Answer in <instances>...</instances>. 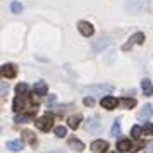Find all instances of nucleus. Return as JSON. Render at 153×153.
<instances>
[{
	"label": "nucleus",
	"mask_w": 153,
	"mask_h": 153,
	"mask_svg": "<svg viewBox=\"0 0 153 153\" xmlns=\"http://www.w3.org/2000/svg\"><path fill=\"white\" fill-rule=\"evenodd\" d=\"M126 9L131 14H143L150 9V4H148V0H129L126 4Z\"/></svg>",
	"instance_id": "nucleus-1"
},
{
	"label": "nucleus",
	"mask_w": 153,
	"mask_h": 153,
	"mask_svg": "<svg viewBox=\"0 0 153 153\" xmlns=\"http://www.w3.org/2000/svg\"><path fill=\"white\" fill-rule=\"evenodd\" d=\"M112 91V86L110 84H91V86H86L83 90L84 95H91V97H95V95H108Z\"/></svg>",
	"instance_id": "nucleus-2"
},
{
	"label": "nucleus",
	"mask_w": 153,
	"mask_h": 153,
	"mask_svg": "<svg viewBox=\"0 0 153 153\" xmlns=\"http://www.w3.org/2000/svg\"><path fill=\"white\" fill-rule=\"evenodd\" d=\"M35 124H36V127L40 129V131H50L52 127H53V117L52 115H43V117H40V119H36L35 120Z\"/></svg>",
	"instance_id": "nucleus-3"
},
{
	"label": "nucleus",
	"mask_w": 153,
	"mask_h": 153,
	"mask_svg": "<svg viewBox=\"0 0 153 153\" xmlns=\"http://www.w3.org/2000/svg\"><path fill=\"white\" fill-rule=\"evenodd\" d=\"M143 43H145V33H134V35L129 38V42L122 45V50H124V52H129L134 45H143Z\"/></svg>",
	"instance_id": "nucleus-4"
},
{
	"label": "nucleus",
	"mask_w": 153,
	"mask_h": 153,
	"mask_svg": "<svg viewBox=\"0 0 153 153\" xmlns=\"http://www.w3.org/2000/svg\"><path fill=\"white\" fill-rule=\"evenodd\" d=\"M107 150H108V143L103 139H97L91 143V152L93 153H105Z\"/></svg>",
	"instance_id": "nucleus-5"
},
{
	"label": "nucleus",
	"mask_w": 153,
	"mask_h": 153,
	"mask_svg": "<svg viewBox=\"0 0 153 153\" xmlns=\"http://www.w3.org/2000/svg\"><path fill=\"white\" fill-rule=\"evenodd\" d=\"M100 103H102V107L107 108V110H114V108H117V105L120 103V102H119L117 98H114V97H103Z\"/></svg>",
	"instance_id": "nucleus-6"
},
{
	"label": "nucleus",
	"mask_w": 153,
	"mask_h": 153,
	"mask_svg": "<svg viewBox=\"0 0 153 153\" xmlns=\"http://www.w3.org/2000/svg\"><path fill=\"white\" fill-rule=\"evenodd\" d=\"M77 29H79L84 36H91L93 33H95L93 24H91V22H88V21H79V22H77Z\"/></svg>",
	"instance_id": "nucleus-7"
},
{
	"label": "nucleus",
	"mask_w": 153,
	"mask_h": 153,
	"mask_svg": "<svg viewBox=\"0 0 153 153\" xmlns=\"http://www.w3.org/2000/svg\"><path fill=\"white\" fill-rule=\"evenodd\" d=\"M16 74H17V69H16L14 64H4L2 65V76L4 77L12 79V77H16Z\"/></svg>",
	"instance_id": "nucleus-8"
},
{
	"label": "nucleus",
	"mask_w": 153,
	"mask_h": 153,
	"mask_svg": "<svg viewBox=\"0 0 153 153\" xmlns=\"http://www.w3.org/2000/svg\"><path fill=\"white\" fill-rule=\"evenodd\" d=\"M5 148L10 150V152H21L22 148H24V143H22L21 139H12V141L5 143Z\"/></svg>",
	"instance_id": "nucleus-9"
},
{
	"label": "nucleus",
	"mask_w": 153,
	"mask_h": 153,
	"mask_svg": "<svg viewBox=\"0 0 153 153\" xmlns=\"http://www.w3.org/2000/svg\"><path fill=\"white\" fill-rule=\"evenodd\" d=\"M153 107L150 103H146L145 107H143V108H141V110H139V114H138V119L139 120H148V117H150V114H153V110H152Z\"/></svg>",
	"instance_id": "nucleus-10"
},
{
	"label": "nucleus",
	"mask_w": 153,
	"mask_h": 153,
	"mask_svg": "<svg viewBox=\"0 0 153 153\" xmlns=\"http://www.w3.org/2000/svg\"><path fill=\"white\" fill-rule=\"evenodd\" d=\"M141 90H143V93H145V97H152L153 95V84L150 79H143L141 81Z\"/></svg>",
	"instance_id": "nucleus-11"
},
{
	"label": "nucleus",
	"mask_w": 153,
	"mask_h": 153,
	"mask_svg": "<svg viewBox=\"0 0 153 153\" xmlns=\"http://www.w3.org/2000/svg\"><path fill=\"white\" fill-rule=\"evenodd\" d=\"M24 97H26V95H17V97L14 98V103H12V107H14L16 112H21L22 108H24V105H26Z\"/></svg>",
	"instance_id": "nucleus-12"
},
{
	"label": "nucleus",
	"mask_w": 153,
	"mask_h": 153,
	"mask_svg": "<svg viewBox=\"0 0 153 153\" xmlns=\"http://www.w3.org/2000/svg\"><path fill=\"white\" fill-rule=\"evenodd\" d=\"M33 90H35L36 95H47V93H48V86H47L45 81H38V83H35Z\"/></svg>",
	"instance_id": "nucleus-13"
},
{
	"label": "nucleus",
	"mask_w": 153,
	"mask_h": 153,
	"mask_svg": "<svg viewBox=\"0 0 153 153\" xmlns=\"http://www.w3.org/2000/svg\"><path fill=\"white\" fill-rule=\"evenodd\" d=\"M131 148H132V143L129 141V139H120V141L117 143V150H120L122 153L131 152Z\"/></svg>",
	"instance_id": "nucleus-14"
},
{
	"label": "nucleus",
	"mask_w": 153,
	"mask_h": 153,
	"mask_svg": "<svg viewBox=\"0 0 153 153\" xmlns=\"http://www.w3.org/2000/svg\"><path fill=\"white\" fill-rule=\"evenodd\" d=\"M22 138H24V141H28L31 146L36 145V136H35V132H31V131H28V129H24V131H22Z\"/></svg>",
	"instance_id": "nucleus-15"
},
{
	"label": "nucleus",
	"mask_w": 153,
	"mask_h": 153,
	"mask_svg": "<svg viewBox=\"0 0 153 153\" xmlns=\"http://www.w3.org/2000/svg\"><path fill=\"white\" fill-rule=\"evenodd\" d=\"M79 124H81V115H72V117H69V120H67V126H69L71 129H77Z\"/></svg>",
	"instance_id": "nucleus-16"
},
{
	"label": "nucleus",
	"mask_w": 153,
	"mask_h": 153,
	"mask_svg": "<svg viewBox=\"0 0 153 153\" xmlns=\"http://www.w3.org/2000/svg\"><path fill=\"white\" fill-rule=\"evenodd\" d=\"M69 146H71V148H74L76 152H83V150H84V145L79 141V139H76V138H71L69 139Z\"/></svg>",
	"instance_id": "nucleus-17"
},
{
	"label": "nucleus",
	"mask_w": 153,
	"mask_h": 153,
	"mask_svg": "<svg viewBox=\"0 0 153 153\" xmlns=\"http://www.w3.org/2000/svg\"><path fill=\"white\" fill-rule=\"evenodd\" d=\"M29 119H31V114H19V112H17V114H16V117H14V120L16 122H17V124H24V122H28Z\"/></svg>",
	"instance_id": "nucleus-18"
},
{
	"label": "nucleus",
	"mask_w": 153,
	"mask_h": 153,
	"mask_svg": "<svg viewBox=\"0 0 153 153\" xmlns=\"http://www.w3.org/2000/svg\"><path fill=\"white\" fill-rule=\"evenodd\" d=\"M120 105L124 108H132V107H136V100L134 98H122L120 100Z\"/></svg>",
	"instance_id": "nucleus-19"
},
{
	"label": "nucleus",
	"mask_w": 153,
	"mask_h": 153,
	"mask_svg": "<svg viewBox=\"0 0 153 153\" xmlns=\"http://www.w3.org/2000/svg\"><path fill=\"white\" fill-rule=\"evenodd\" d=\"M86 127H88V131H98L100 129V122H98L97 119H91V120H88Z\"/></svg>",
	"instance_id": "nucleus-20"
},
{
	"label": "nucleus",
	"mask_w": 153,
	"mask_h": 153,
	"mask_svg": "<svg viewBox=\"0 0 153 153\" xmlns=\"http://www.w3.org/2000/svg\"><path fill=\"white\" fill-rule=\"evenodd\" d=\"M10 10H12L14 14H21V12H22L21 2H12V4H10Z\"/></svg>",
	"instance_id": "nucleus-21"
},
{
	"label": "nucleus",
	"mask_w": 153,
	"mask_h": 153,
	"mask_svg": "<svg viewBox=\"0 0 153 153\" xmlns=\"http://www.w3.org/2000/svg\"><path fill=\"white\" fill-rule=\"evenodd\" d=\"M53 132H55L57 138H64V136L67 134V129H65L64 126H59V127H55V129H53Z\"/></svg>",
	"instance_id": "nucleus-22"
},
{
	"label": "nucleus",
	"mask_w": 153,
	"mask_h": 153,
	"mask_svg": "<svg viewBox=\"0 0 153 153\" xmlns=\"http://www.w3.org/2000/svg\"><path fill=\"white\" fill-rule=\"evenodd\" d=\"M110 134L112 136H119V134H120V122H119V120L114 122V126H112V129H110Z\"/></svg>",
	"instance_id": "nucleus-23"
},
{
	"label": "nucleus",
	"mask_w": 153,
	"mask_h": 153,
	"mask_svg": "<svg viewBox=\"0 0 153 153\" xmlns=\"http://www.w3.org/2000/svg\"><path fill=\"white\" fill-rule=\"evenodd\" d=\"M131 134H132V138H141V134H143V127H139V126H134L131 129Z\"/></svg>",
	"instance_id": "nucleus-24"
},
{
	"label": "nucleus",
	"mask_w": 153,
	"mask_h": 153,
	"mask_svg": "<svg viewBox=\"0 0 153 153\" xmlns=\"http://www.w3.org/2000/svg\"><path fill=\"white\" fill-rule=\"evenodd\" d=\"M16 93H17V95H26V93H28V84H17V86H16Z\"/></svg>",
	"instance_id": "nucleus-25"
},
{
	"label": "nucleus",
	"mask_w": 153,
	"mask_h": 153,
	"mask_svg": "<svg viewBox=\"0 0 153 153\" xmlns=\"http://www.w3.org/2000/svg\"><path fill=\"white\" fill-rule=\"evenodd\" d=\"M143 132H145V134H153V124L145 122V126H143Z\"/></svg>",
	"instance_id": "nucleus-26"
},
{
	"label": "nucleus",
	"mask_w": 153,
	"mask_h": 153,
	"mask_svg": "<svg viewBox=\"0 0 153 153\" xmlns=\"http://www.w3.org/2000/svg\"><path fill=\"white\" fill-rule=\"evenodd\" d=\"M83 103L86 105V107H93V105H95V100H93V98H90V97H84Z\"/></svg>",
	"instance_id": "nucleus-27"
},
{
	"label": "nucleus",
	"mask_w": 153,
	"mask_h": 153,
	"mask_svg": "<svg viewBox=\"0 0 153 153\" xmlns=\"http://www.w3.org/2000/svg\"><path fill=\"white\" fill-rule=\"evenodd\" d=\"M143 148V143H132V148H131V153H136L138 150Z\"/></svg>",
	"instance_id": "nucleus-28"
},
{
	"label": "nucleus",
	"mask_w": 153,
	"mask_h": 153,
	"mask_svg": "<svg viewBox=\"0 0 153 153\" xmlns=\"http://www.w3.org/2000/svg\"><path fill=\"white\" fill-rule=\"evenodd\" d=\"M53 103H55V95H50V97L47 98V107H52Z\"/></svg>",
	"instance_id": "nucleus-29"
},
{
	"label": "nucleus",
	"mask_w": 153,
	"mask_h": 153,
	"mask_svg": "<svg viewBox=\"0 0 153 153\" xmlns=\"http://www.w3.org/2000/svg\"><path fill=\"white\" fill-rule=\"evenodd\" d=\"M145 153H153V141H150V143L145 146Z\"/></svg>",
	"instance_id": "nucleus-30"
},
{
	"label": "nucleus",
	"mask_w": 153,
	"mask_h": 153,
	"mask_svg": "<svg viewBox=\"0 0 153 153\" xmlns=\"http://www.w3.org/2000/svg\"><path fill=\"white\" fill-rule=\"evenodd\" d=\"M5 95H7V84L4 81V83H2V98H5Z\"/></svg>",
	"instance_id": "nucleus-31"
},
{
	"label": "nucleus",
	"mask_w": 153,
	"mask_h": 153,
	"mask_svg": "<svg viewBox=\"0 0 153 153\" xmlns=\"http://www.w3.org/2000/svg\"><path fill=\"white\" fill-rule=\"evenodd\" d=\"M110 153H122V152H110Z\"/></svg>",
	"instance_id": "nucleus-32"
},
{
	"label": "nucleus",
	"mask_w": 153,
	"mask_h": 153,
	"mask_svg": "<svg viewBox=\"0 0 153 153\" xmlns=\"http://www.w3.org/2000/svg\"><path fill=\"white\" fill-rule=\"evenodd\" d=\"M52 153H62V152H52Z\"/></svg>",
	"instance_id": "nucleus-33"
}]
</instances>
